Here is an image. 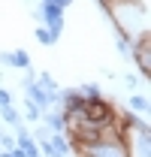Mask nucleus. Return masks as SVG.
I'll list each match as a JSON object with an SVG mask.
<instances>
[{"label":"nucleus","mask_w":151,"mask_h":157,"mask_svg":"<svg viewBox=\"0 0 151 157\" xmlns=\"http://www.w3.org/2000/svg\"><path fill=\"white\" fill-rule=\"evenodd\" d=\"M103 12H109L118 27V33H124L127 39H136L142 33H148V24H145V6L139 0H109L103 6Z\"/></svg>","instance_id":"1"},{"label":"nucleus","mask_w":151,"mask_h":157,"mask_svg":"<svg viewBox=\"0 0 151 157\" xmlns=\"http://www.w3.org/2000/svg\"><path fill=\"white\" fill-rule=\"evenodd\" d=\"M115 106L106 97H97V100H85V121H91L97 127H106V124H115Z\"/></svg>","instance_id":"2"},{"label":"nucleus","mask_w":151,"mask_h":157,"mask_svg":"<svg viewBox=\"0 0 151 157\" xmlns=\"http://www.w3.org/2000/svg\"><path fill=\"white\" fill-rule=\"evenodd\" d=\"M64 6H55V3H39V21H42V27H48L57 39L64 33Z\"/></svg>","instance_id":"3"},{"label":"nucleus","mask_w":151,"mask_h":157,"mask_svg":"<svg viewBox=\"0 0 151 157\" xmlns=\"http://www.w3.org/2000/svg\"><path fill=\"white\" fill-rule=\"evenodd\" d=\"M39 121L48 127V133H67V127H70V121H67V115L60 109H42Z\"/></svg>","instance_id":"4"},{"label":"nucleus","mask_w":151,"mask_h":157,"mask_svg":"<svg viewBox=\"0 0 151 157\" xmlns=\"http://www.w3.org/2000/svg\"><path fill=\"white\" fill-rule=\"evenodd\" d=\"M127 112L148 115V97H145V94H130V97H127Z\"/></svg>","instance_id":"5"},{"label":"nucleus","mask_w":151,"mask_h":157,"mask_svg":"<svg viewBox=\"0 0 151 157\" xmlns=\"http://www.w3.org/2000/svg\"><path fill=\"white\" fill-rule=\"evenodd\" d=\"M39 118H42V109H39L33 100L24 97V112H21V121H24V124H39Z\"/></svg>","instance_id":"6"},{"label":"nucleus","mask_w":151,"mask_h":157,"mask_svg":"<svg viewBox=\"0 0 151 157\" xmlns=\"http://www.w3.org/2000/svg\"><path fill=\"white\" fill-rule=\"evenodd\" d=\"M0 121H3V124H9V127H18V124H21V112L15 109V103L0 106Z\"/></svg>","instance_id":"7"},{"label":"nucleus","mask_w":151,"mask_h":157,"mask_svg":"<svg viewBox=\"0 0 151 157\" xmlns=\"http://www.w3.org/2000/svg\"><path fill=\"white\" fill-rule=\"evenodd\" d=\"M9 60H12V70H30V55H27L24 48L9 52Z\"/></svg>","instance_id":"8"},{"label":"nucleus","mask_w":151,"mask_h":157,"mask_svg":"<svg viewBox=\"0 0 151 157\" xmlns=\"http://www.w3.org/2000/svg\"><path fill=\"white\" fill-rule=\"evenodd\" d=\"M79 94H82L85 100H97V97H103V91H100V85H97V82H85V85L79 88Z\"/></svg>","instance_id":"9"},{"label":"nucleus","mask_w":151,"mask_h":157,"mask_svg":"<svg viewBox=\"0 0 151 157\" xmlns=\"http://www.w3.org/2000/svg\"><path fill=\"white\" fill-rule=\"evenodd\" d=\"M37 42L48 48V45H55V42H57V36L52 33V30H48V27H42V24H39V27H37Z\"/></svg>","instance_id":"10"},{"label":"nucleus","mask_w":151,"mask_h":157,"mask_svg":"<svg viewBox=\"0 0 151 157\" xmlns=\"http://www.w3.org/2000/svg\"><path fill=\"white\" fill-rule=\"evenodd\" d=\"M115 52H118L124 60H130V39L124 36V33H118V36H115Z\"/></svg>","instance_id":"11"},{"label":"nucleus","mask_w":151,"mask_h":157,"mask_svg":"<svg viewBox=\"0 0 151 157\" xmlns=\"http://www.w3.org/2000/svg\"><path fill=\"white\" fill-rule=\"evenodd\" d=\"M9 103H15V94H12L9 88L0 85V106H9Z\"/></svg>","instance_id":"12"},{"label":"nucleus","mask_w":151,"mask_h":157,"mask_svg":"<svg viewBox=\"0 0 151 157\" xmlns=\"http://www.w3.org/2000/svg\"><path fill=\"white\" fill-rule=\"evenodd\" d=\"M124 88H127V91H136V88H139V76H133V73H127V76H124Z\"/></svg>","instance_id":"13"},{"label":"nucleus","mask_w":151,"mask_h":157,"mask_svg":"<svg viewBox=\"0 0 151 157\" xmlns=\"http://www.w3.org/2000/svg\"><path fill=\"white\" fill-rule=\"evenodd\" d=\"M0 148H3V151L15 148V136H9V133H0Z\"/></svg>","instance_id":"14"},{"label":"nucleus","mask_w":151,"mask_h":157,"mask_svg":"<svg viewBox=\"0 0 151 157\" xmlns=\"http://www.w3.org/2000/svg\"><path fill=\"white\" fill-rule=\"evenodd\" d=\"M42 3H55V6H64L67 9V6H73L76 0H42Z\"/></svg>","instance_id":"15"}]
</instances>
